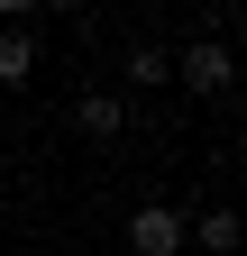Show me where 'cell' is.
Listing matches in <instances>:
<instances>
[{
    "instance_id": "obj_1",
    "label": "cell",
    "mask_w": 247,
    "mask_h": 256,
    "mask_svg": "<svg viewBox=\"0 0 247 256\" xmlns=\"http://www.w3.org/2000/svg\"><path fill=\"white\" fill-rule=\"evenodd\" d=\"M128 247H138V256H183V210L146 202V210L128 220Z\"/></svg>"
},
{
    "instance_id": "obj_2",
    "label": "cell",
    "mask_w": 247,
    "mask_h": 256,
    "mask_svg": "<svg viewBox=\"0 0 247 256\" xmlns=\"http://www.w3.org/2000/svg\"><path fill=\"white\" fill-rule=\"evenodd\" d=\"M229 74H238V64H229L220 37H210V46H183V64H174V82H192V92H229Z\"/></svg>"
},
{
    "instance_id": "obj_3",
    "label": "cell",
    "mask_w": 247,
    "mask_h": 256,
    "mask_svg": "<svg viewBox=\"0 0 247 256\" xmlns=\"http://www.w3.org/2000/svg\"><path fill=\"white\" fill-rule=\"evenodd\" d=\"M28 74H37V37H28V28H10V37H0V92H18Z\"/></svg>"
},
{
    "instance_id": "obj_4",
    "label": "cell",
    "mask_w": 247,
    "mask_h": 256,
    "mask_svg": "<svg viewBox=\"0 0 247 256\" xmlns=\"http://www.w3.org/2000/svg\"><path fill=\"white\" fill-rule=\"evenodd\" d=\"M82 138H119V128H128V110H119V92H82Z\"/></svg>"
},
{
    "instance_id": "obj_5",
    "label": "cell",
    "mask_w": 247,
    "mask_h": 256,
    "mask_svg": "<svg viewBox=\"0 0 247 256\" xmlns=\"http://www.w3.org/2000/svg\"><path fill=\"white\" fill-rule=\"evenodd\" d=\"M128 82H174V64H165V46H128Z\"/></svg>"
},
{
    "instance_id": "obj_6",
    "label": "cell",
    "mask_w": 247,
    "mask_h": 256,
    "mask_svg": "<svg viewBox=\"0 0 247 256\" xmlns=\"http://www.w3.org/2000/svg\"><path fill=\"white\" fill-rule=\"evenodd\" d=\"M202 247L229 256V247H238V210H202Z\"/></svg>"
}]
</instances>
